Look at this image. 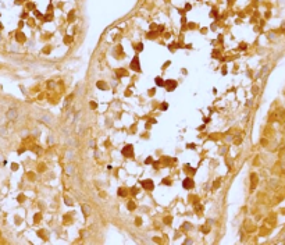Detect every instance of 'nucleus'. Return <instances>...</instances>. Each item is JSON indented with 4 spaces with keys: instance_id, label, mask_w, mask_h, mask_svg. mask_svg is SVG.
Returning <instances> with one entry per match:
<instances>
[{
    "instance_id": "f257e3e1",
    "label": "nucleus",
    "mask_w": 285,
    "mask_h": 245,
    "mask_svg": "<svg viewBox=\"0 0 285 245\" xmlns=\"http://www.w3.org/2000/svg\"><path fill=\"white\" fill-rule=\"evenodd\" d=\"M36 118H38L39 121H42V123H45V124H48V125H52L54 121H53V118L49 114H46V113H38L36 114Z\"/></svg>"
},
{
    "instance_id": "f03ea898",
    "label": "nucleus",
    "mask_w": 285,
    "mask_h": 245,
    "mask_svg": "<svg viewBox=\"0 0 285 245\" xmlns=\"http://www.w3.org/2000/svg\"><path fill=\"white\" fill-rule=\"evenodd\" d=\"M64 171H65L67 176H74V174H75V166H74V164H67V166L64 167Z\"/></svg>"
},
{
    "instance_id": "7ed1b4c3",
    "label": "nucleus",
    "mask_w": 285,
    "mask_h": 245,
    "mask_svg": "<svg viewBox=\"0 0 285 245\" xmlns=\"http://www.w3.org/2000/svg\"><path fill=\"white\" fill-rule=\"evenodd\" d=\"M17 116H18L17 109H10L9 112H7V118H9V120H14V118H17Z\"/></svg>"
},
{
    "instance_id": "20e7f679",
    "label": "nucleus",
    "mask_w": 285,
    "mask_h": 245,
    "mask_svg": "<svg viewBox=\"0 0 285 245\" xmlns=\"http://www.w3.org/2000/svg\"><path fill=\"white\" fill-rule=\"evenodd\" d=\"M122 155L127 156V157H131V156H132V146L131 145L125 146V148L122 149Z\"/></svg>"
},
{
    "instance_id": "39448f33",
    "label": "nucleus",
    "mask_w": 285,
    "mask_h": 245,
    "mask_svg": "<svg viewBox=\"0 0 285 245\" xmlns=\"http://www.w3.org/2000/svg\"><path fill=\"white\" fill-rule=\"evenodd\" d=\"M142 185H143V188L145 189H153V187H154V184H153V181H150V180H146V181H143L142 182Z\"/></svg>"
},
{
    "instance_id": "423d86ee",
    "label": "nucleus",
    "mask_w": 285,
    "mask_h": 245,
    "mask_svg": "<svg viewBox=\"0 0 285 245\" xmlns=\"http://www.w3.org/2000/svg\"><path fill=\"white\" fill-rule=\"evenodd\" d=\"M131 68L135 70V71H139V63H138V57H135L134 61L131 63Z\"/></svg>"
},
{
    "instance_id": "0eeeda50",
    "label": "nucleus",
    "mask_w": 285,
    "mask_h": 245,
    "mask_svg": "<svg viewBox=\"0 0 285 245\" xmlns=\"http://www.w3.org/2000/svg\"><path fill=\"white\" fill-rule=\"evenodd\" d=\"M166 85H167V89L168 90H173L175 86H177V82L175 81H167L166 82Z\"/></svg>"
},
{
    "instance_id": "6e6552de",
    "label": "nucleus",
    "mask_w": 285,
    "mask_h": 245,
    "mask_svg": "<svg viewBox=\"0 0 285 245\" xmlns=\"http://www.w3.org/2000/svg\"><path fill=\"white\" fill-rule=\"evenodd\" d=\"M192 185H193V182H192L190 178H186V180L184 181V187H185V188H190Z\"/></svg>"
},
{
    "instance_id": "1a4fd4ad",
    "label": "nucleus",
    "mask_w": 285,
    "mask_h": 245,
    "mask_svg": "<svg viewBox=\"0 0 285 245\" xmlns=\"http://www.w3.org/2000/svg\"><path fill=\"white\" fill-rule=\"evenodd\" d=\"M65 157H67V160H72L74 159V152L72 151H67L65 152Z\"/></svg>"
},
{
    "instance_id": "9d476101",
    "label": "nucleus",
    "mask_w": 285,
    "mask_h": 245,
    "mask_svg": "<svg viewBox=\"0 0 285 245\" xmlns=\"http://www.w3.org/2000/svg\"><path fill=\"white\" fill-rule=\"evenodd\" d=\"M82 210H83V213L88 216L89 213H91V207L88 206V205H83V206H82Z\"/></svg>"
},
{
    "instance_id": "9b49d317",
    "label": "nucleus",
    "mask_w": 285,
    "mask_h": 245,
    "mask_svg": "<svg viewBox=\"0 0 285 245\" xmlns=\"http://www.w3.org/2000/svg\"><path fill=\"white\" fill-rule=\"evenodd\" d=\"M118 193H120V195H122V196H124V195H125V191H124V188H121V191H118Z\"/></svg>"
},
{
    "instance_id": "f8f14e48",
    "label": "nucleus",
    "mask_w": 285,
    "mask_h": 245,
    "mask_svg": "<svg viewBox=\"0 0 285 245\" xmlns=\"http://www.w3.org/2000/svg\"><path fill=\"white\" fill-rule=\"evenodd\" d=\"M128 207H130V209H134V207H135V205H134V203H132V202H130V203H128Z\"/></svg>"
},
{
    "instance_id": "ddd939ff",
    "label": "nucleus",
    "mask_w": 285,
    "mask_h": 245,
    "mask_svg": "<svg viewBox=\"0 0 285 245\" xmlns=\"http://www.w3.org/2000/svg\"><path fill=\"white\" fill-rule=\"evenodd\" d=\"M72 17H74V11H71V13H70V15H68V20H72Z\"/></svg>"
}]
</instances>
